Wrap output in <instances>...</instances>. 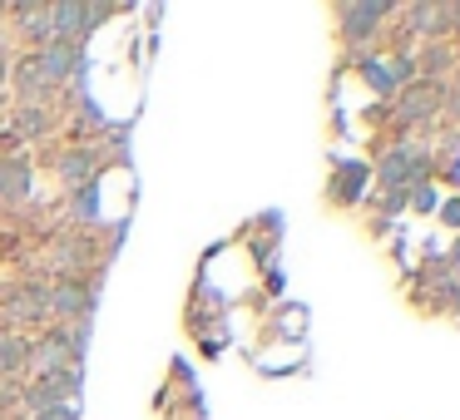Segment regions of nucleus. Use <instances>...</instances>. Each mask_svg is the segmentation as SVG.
<instances>
[{"mask_svg": "<svg viewBox=\"0 0 460 420\" xmlns=\"http://www.w3.org/2000/svg\"><path fill=\"white\" fill-rule=\"evenodd\" d=\"M75 60H80L75 40H55L50 50L31 55V60L21 65V90H25V94H45V90H55V84H60L65 74L75 70Z\"/></svg>", "mask_w": 460, "mask_h": 420, "instance_id": "1", "label": "nucleus"}, {"mask_svg": "<svg viewBox=\"0 0 460 420\" xmlns=\"http://www.w3.org/2000/svg\"><path fill=\"white\" fill-rule=\"evenodd\" d=\"M50 307L60 311V317H75V321H80L84 311H94V292H84V287H70V282H60V287L50 292Z\"/></svg>", "mask_w": 460, "mask_h": 420, "instance_id": "2", "label": "nucleus"}, {"mask_svg": "<svg viewBox=\"0 0 460 420\" xmlns=\"http://www.w3.org/2000/svg\"><path fill=\"white\" fill-rule=\"evenodd\" d=\"M341 15H347V31L361 40V35H371V31H376V21L386 15V5H347Z\"/></svg>", "mask_w": 460, "mask_h": 420, "instance_id": "3", "label": "nucleus"}, {"mask_svg": "<svg viewBox=\"0 0 460 420\" xmlns=\"http://www.w3.org/2000/svg\"><path fill=\"white\" fill-rule=\"evenodd\" d=\"M0 198H25V169L21 163H5V169H0Z\"/></svg>", "mask_w": 460, "mask_h": 420, "instance_id": "4", "label": "nucleus"}, {"mask_svg": "<svg viewBox=\"0 0 460 420\" xmlns=\"http://www.w3.org/2000/svg\"><path fill=\"white\" fill-rule=\"evenodd\" d=\"M25 356H31V341L0 337V366H25Z\"/></svg>", "mask_w": 460, "mask_h": 420, "instance_id": "5", "label": "nucleus"}, {"mask_svg": "<svg viewBox=\"0 0 460 420\" xmlns=\"http://www.w3.org/2000/svg\"><path fill=\"white\" fill-rule=\"evenodd\" d=\"M426 109H430V90H420V94H411V100H406V114H411V119H420Z\"/></svg>", "mask_w": 460, "mask_h": 420, "instance_id": "6", "label": "nucleus"}, {"mask_svg": "<svg viewBox=\"0 0 460 420\" xmlns=\"http://www.w3.org/2000/svg\"><path fill=\"white\" fill-rule=\"evenodd\" d=\"M35 420H75V406H55V410H35Z\"/></svg>", "mask_w": 460, "mask_h": 420, "instance_id": "7", "label": "nucleus"}]
</instances>
